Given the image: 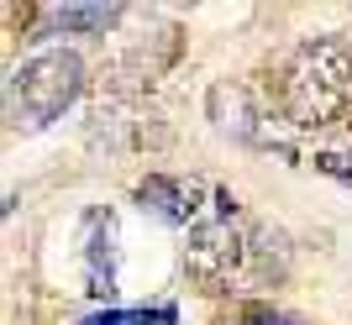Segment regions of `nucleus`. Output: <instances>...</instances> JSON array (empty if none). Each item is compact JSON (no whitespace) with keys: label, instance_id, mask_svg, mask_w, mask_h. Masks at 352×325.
Instances as JSON below:
<instances>
[{"label":"nucleus","instance_id":"1","mask_svg":"<svg viewBox=\"0 0 352 325\" xmlns=\"http://www.w3.org/2000/svg\"><path fill=\"white\" fill-rule=\"evenodd\" d=\"M284 241L268 231V226L248 221L236 210L232 189H216V221H200L190 231V247H184V273H190L200 289L210 294H226V289H263V283L284 278Z\"/></svg>","mask_w":352,"mask_h":325},{"label":"nucleus","instance_id":"3","mask_svg":"<svg viewBox=\"0 0 352 325\" xmlns=\"http://www.w3.org/2000/svg\"><path fill=\"white\" fill-rule=\"evenodd\" d=\"M79 89H85L79 53L53 47V53L27 58L11 74V84H6V121H11V132H43V126H53L79 100Z\"/></svg>","mask_w":352,"mask_h":325},{"label":"nucleus","instance_id":"2","mask_svg":"<svg viewBox=\"0 0 352 325\" xmlns=\"http://www.w3.org/2000/svg\"><path fill=\"white\" fill-rule=\"evenodd\" d=\"M279 95H284V116L305 132H321V126L342 121L352 105V43L342 32L300 43L284 63Z\"/></svg>","mask_w":352,"mask_h":325},{"label":"nucleus","instance_id":"5","mask_svg":"<svg viewBox=\"0 0 352 325\" xmlns=\"http://www.w3.org/2000/svg\"><path fill=\"white\" fill-rule=\"evenodd\" d=\"M85 294L89 299H111L116 294V215L111 210H95L89 215V241H85Z\"/></svg>","mask_w":352,"mask_h":325},{"label":"nucleus","instance_id":"8","mask_svg":"<svg viewBox=\"0 0 352 325\" xmlns=\"http://www.w3.org/2000/svg\"><path fill=\"white\" fill-rule=\"evenodd\" d=\"M79 325H179V310L174 304H158V310H100Z\"/></svg>","mask_w":352,"mask_h":325},{"label":"nucleus","instance_id":"6","mask_svg":"<svg viewBox=\"0 0 352 325\" xmlns=\"http://www.w3.org/2000/svg\"><path fill=\"white\" fill-rule=\"evenodd\" d=\"M210 121H216L221 132H232L236 142H263L268 147L263 126H258V110H252V95L242 84H216L210 89Z\"/></svg>","mask_w":352,"mask_h":325},{"label":"nucleus","instance_id":"4","mask_svg":"<svg viewBox=\"0 0 352 325\" xmlns=\"http://www.w3.org/2000/svg\"><path fill=\"white\" fill-rule=\"evenodd\" d=\"M137 200H142V210H153V215L168 221V226H190L195 215H200V184H195V178L147 173L142 184H137Z\"/></svg>","mask_w":352,"mask_h":325},{"label":"nucleus","instance_id":"7","mask_svg":"<svg viewBox=\"0 0 352 325\" xmlns=\"http://www.w3.org/2000/svg\"><path fill=\"white\" fill-rule=\"evenodd\" d=\"M121 21V5H43L37 32H111Z\"/></svg>","mask_w":352,"mask_h":325},{"label":"nucleus","instance_id":"9","mask_svg":"<svg viewBox=\"0 0 352 325\" xmlns=\"http://www.w3.org/2000/svg\"><path fill=\"white\" fill-rule=\"evenodd\" d=\"M242 325H300V320H289V315H279V310H268V304H248V310H242Z\"/></svg>","mask_w":352,"mask_h":325},{"label":"nucleus","instance_id":"10","mask_svg":"<svg viewBox=\"0 0 352 325\" xmlns=\"http://www.w3.org/2000/svg\"><path fill=\"white\" fill-rule=\"evenodd\" d=\"M316 168L337 173V178H352V158H342V152H316Z\"/></svg>","mask_w":352,"mask_h":325}]
</instances>
